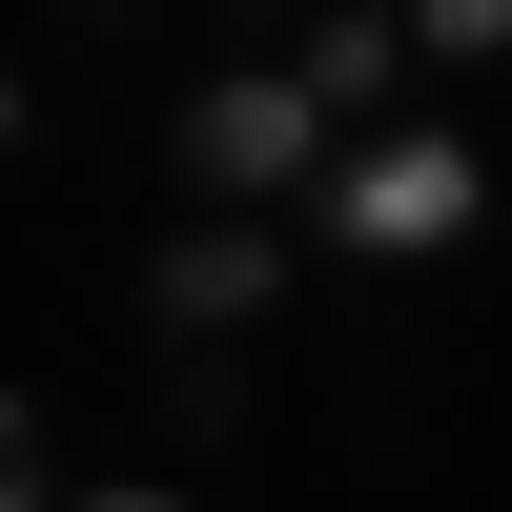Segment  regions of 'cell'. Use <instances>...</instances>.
I'll return each instance as SVG.
<instances>
[{
	"label": "cell",
	"instance_id": "1",
	"mask_svg": "<svg viewBox=\"0 0 512 512\" xmlns=\"http://www.w3.org/2000/svg\"><path fill=\"white\" fill-rule=\"evenodd\" d=\"M472 144H451V123H369L349 164H328V226L369 246V267H410V246H472Z\"/></svg>",
	"mask_w": 512,
	"mask_h": 512
},
{
	"label": "cell",
	"instance_id": "2",
	"mask_svg": "<svg viewBox=\"0 0 512 512\" xmlns=\"http://www.w3.org/2000/svg\"><path fill=\"white\" fill-rule=\"evenodd\" d=\"M185 164H205L226 205H267V185L328 164V103H308V82H205V103H185Z\"/></svg>",
	"mask_w": 512,
	"mask_h": 512
},
{
	"label": "cell",
	"instance_id": "3",
	"mask_svg": "<svg viewBox=\"0 0 512 512\" xmlns=\"http://www.w3.org/2000/svg\"><path fill=\"white\" fill-rule=\"evenodd\" d=\"M267 226H185V246H164V328H246V308H267Z\"/></svg>",
	"mask_w": 512,
	"mask_h": 512
},
{
	"label": "cell",
	"instance_id": "4",
	"mask_svg": "<svg viewBox=\"0 0 512 512\" xmlns=\"http://www.w3.org/2000/svg\"><path fill=\"white\" fill-rule=\"evenodd\" d=\"M390 41H410V21H328V41H308V62H287V82H308V103H328V123H349V103H369V82H390Z\"/></svg>",
	"mask_w": 512,
	"mask_h": 512
},
{
	"label": "cell",
	"instance_id": "5",
	"mask_svg": "<svg viewBox=\"0 0 512 512\" xmlns=\"http://www.w3.org/2000/svg\"><path fill=\"white\" fill-rule=\"evenodd\" d=\"M410 41H451V62H472V41H512V0H410Z\"/></svg>",
	"mask_w": 512,
	"mask_h": 512
},
{
	"label": "cell",
	"instance_id": "6",
	"mask_svg": "<svg viewBox=\"0 0 512 512\" xmlns=\"http://www.w3.org/2000/svg\"><path fill=\"white\" fill-rule=\"evenodd\" d=\"M21 512H185V492H21Z\"/></svg>",
	"mask_w": 512,
	"mask_h": 512
}]
</instances>
